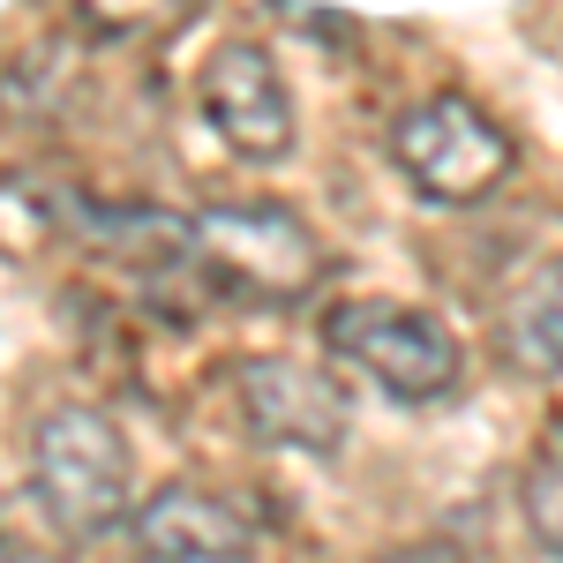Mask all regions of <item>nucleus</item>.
I'll use <instances>...</instances> for the list:
<instances>
[{
  "instance_id": "nucleus-5",
  "label": "nucleus",
  "mask_w": 563,
  "mask_h": 563,
  "mask_svg": "<svg viewBox=\"0 0 563 563\" xmlns=\"http://www.w3.org/2000/svg\"><path fill=\"white\" fill-rule=\"evenodd\" d=\"M233 398H241V421L278 451H308V459L346 451V390L308 361L249 353V361H233Z\"/></svg>"
},
{
  "instance_id": "nucleus-12",
  "label": "nucleus",
  "mask_w": 563,
  "mask_h": 563,
  "mask_svg": "<svg viewBox=\"0 0 563 563\" xmlns=\"http://www.w3.org/2000/svg\"><path fill=\"white\" fill-rule=\"evenodd\" d=\"M0 563H53L38 541H15V533H0Z\"/></svg>"
},
{
  "instance_id": "nucleus-3",
  "label": "nucleus",
  "mask_w": 563,
  "mask_h": 563,
  "mask_svg": "<svg viewBox=\"0 0 563 563\" xmlns=\"http://www.w3.org/2000/svg\"><path fill=\"white\" fill-rule=\"evenodd\" d=\"M323 346L339 353L346 368H361L398 406H443L451 390L466 384L459 339L435 323L429 308H406V301H376V294L339 301L323 316Z\"/></svg>"
},
{
  "instance_id": "nucleus-9",
  "label": "nucleus",
  "mask_w": 563,
  "mask_h": 563,
  "mask_svg": "<svg viewBox=\"0 0 563 563\" xmlns=\"http://www.w3.org/2000/svg\"><path fill=\"white\" fill-rule=\"evenodd\" d=\"M519 511H526V533H533V541L563 563V421H549V429H541V443H533V459H526Z\"/></svg>"
},
{
  "instance_id": "nucleus-10",
  "label": "nucleus",
  "mask_w": 563,
  "mask_h": 563,
  "mask_svg": "<svg viewBox=\"0 0 563 563\" xmlns=\"http://www.w3.org/2000/svg\"><path fill=\"white\" fill-rule=\"evenodd\" d=\"M76 8L106 38H166V31H180L196 15V0H76Z\"/></svg>"
},
{
  "instance_id": "nucleus-2",
  "label": "nucleus",
  "mask_w": 563,
  "mask_h": 563,
  "mask_svg": "<svg viewBox=\"0 0 563 563\" xmlns=\"http://www.w3.org/2000/svg\"><path fill=\"white\" fill-rule=\"evenodd\" d=\"M188 225H196V271L225 301L294 308L323 278V241L286 203H211Z\"/></svg>"
},
{
  "instance_id": "nucleus-7",
  "label": "nucleus",
  "mask_w": 563,
  "mask_h": 563,
  "mask_svg": "<svg viewBox=\"0 0 563 563\" xmlns=\"http://www.w3.org/2000/svg\"><path fill=\"white\" fill-rule=\"evenodd\" d=\"M135 563H249L256 556V519L203 481H166L151 504L129 511Z\"/></svg>"
},
{
  "instance_id": "nucleus-8",
  "label": "nucleus",
  "mask_w": 563,
  "mask_h": 563,
  "mask_svg": "<svg viewBox=\"0 0 563 563\" xmlns=\"http://www.w3.org/2000/svg\"><path fill=\"white\" fill-rule=\"evenodd\" d=\"M504 353L526 376H563V256L533 263L504 301Z\"/></svg>"
},
{
  "instance_id": "nucleus-11",
  "label": "nucleus",
  "mask_w": 563,
  "mask_h": 563,
  "mask_svg": "<svg viewBox=\"0 0 563 563\" xmlns=\"http://www.w3.org/2000/svg\"><path fill=\"white\" fill-rule=\"evenodd\" d=\"M390 563H474L459 541H413V549H390Z\"/></svg>"
},
{
  "instance_id": "nucleus-4",
  "label": "nucleus",
  "mask_w": 563,
  "mask_h": 563,
  "mask_svg": "<svg viewBox=\"0 0 563 563\" xmlns=\"http://www.w3.org/2000/svg\"><path fill=\"white\" fill-rule=\"evenodd\" d=\"M390 166H398V180H406L413 196L466 211V203H488V196L511 180L519 151H511V135L496 129L474 98L435 90V98H421V106L390 129Z\"/></svg>"
},
{
  "instance_id": "nucleus-1",
  "label": "nucleus",
  "mask_w": 563,
  "mask_h": 563,
  "mask_svg": "<svg viewBox=\"0 0 563 563\" xmlns=\"http://www.w3.org/2000/svg\"><path fill=\"white\" fill-rule=\"evenodd\" d=\"M31 488L68 541H98V533L129 526L135 451L121 421H106L98 406H53L31 435Z\"/></svg>"
},
{
  "instance_id": "nucleus-6",
  "label": "nucleus",
  "mask_w": 563,
  "mask_h": 563,
  "mask_svg": "<svg viewBox=\"0 0 563 563\" xmlns=\"http://www.w3.org/2000/svg\"><path fill=\"white\" fill-rule=\"evenodd\" d=\"M203 113L225 135V151L249 166H278L294 151V90L256 38H225L203 60Z\"/></svg>"
}]
</instances>
